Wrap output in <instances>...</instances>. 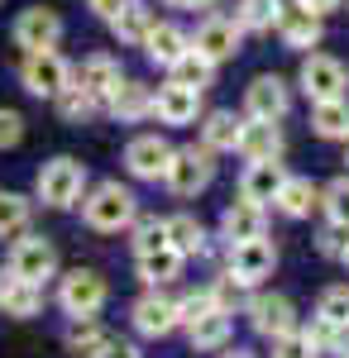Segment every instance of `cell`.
Wrapping results in <instances>:
<instances>
[{"mask_svg":"<svg viewBox=\"0 0 349 358\" xmlns=\"http://www.w3.org/2000/svg\"><path fill=\"white\" fill-rule=\"evenodd\" d=\"M81 215H86L91 229L115 234V229H125V224L135 220V196L125 192L120 182H106V187H96V192L81 201Z\"/></svg>","mask_w":349,"mask_h":358,"instance_id":"obj_1","label":"cell"},{"mask_svg":"<svg viewBox=\"0 0 349 358\" xmlns=\"http://www.w3.org/2000/svg\"><path fill=\"white\" fill-rule=\"evenodd\" d=\"M81 187H86V167H81L77 158H53V163L39 167V201L53 206V210L77 206Z\"/></svg>","mask_w":349,"mask_h":358,"instance_id":"obj_2","label":"cell"},{"mask_svg":"<svg viewBox=\"0 0 349 358\" xmlns=\"http://www.w3.org/2000/svg\"><path fill=\"white\" fill-rule=\"evenodd\" d=\"M167 187L177 196H196V192H206L211 187V177H215V163H211V148H172V158H167Z\"/></svg>","mask_w":349,"mask_h":358,"instance_id":"obj_3","label":"cell"},{"mask_svg":"<svg viewBox=\"0 0 349 358\" xmlns=\"http://www.w3.org/2000/svg\"><path fill=\"white\" fill-rule=\"evenodd\" d=\"M57 268V248L48 239H39V234H25V239H15L10 248V277H20V282H48Z\"/></svg>","mask_w":349,"mask_h":358,"instance_id":"obj_4","label":"cell"},{"mask_svg":"<svg viewBox=\"0 0 349 358\" xmlns=\"http://www.w3.org/2000/svg\"><path fill=\"white\" fill-rule=\"evenodd\" d=\"M57 301H62V310H67L72 320H81V315H96V310L106 306V282H101V273H91V268H77V273L62 277Z\"/></svg>","mask_w":349,"mask_h":358,"instance_id":"obj_5","label":"cell"},{"mask_svg":"<svg viewBox=\"0 0 349 358\" xmlns=\"http://www.w3.org/2000/svg\"><path fill=\"white\" fill-rule=\"evenodd\" d=\"M25 91H34V96H57L62 86L72 82V67H67V57H57L53 48H39V53L25 57Z\"/></svg>","mask_w":349,"mask_h":358,"instance_id":"obj_6","label":"cell"},{"mask_svg":"<svg viewBox=\"0 0 349 358\" xmlns=\"http://www.w3.org/2000/svg\"><path fill=\"white\" fill-rule=\"evenodd\" d=\"M278 268V248L268 239H244V244H230V277L240 287H254Z\"/></svg>","mask_w":349,"mask_h":358,"instance_id":"obj_7","label":"cell"},{"mask_svg":"<svg viewBox=\"0 0 349 358\" xmlns=\"http://www.w3.org/2000/svg\"><path fill=\"white\" fill-rule=\"evenodd\" d=\"M345 86H349L345 62H335V57H325V53H311L301 62V91L311 101H335V96H345Z\"/></svg>","mask_w":349,"mask_h":358,"instance_id":"obj_8","label":"cell"},{"mask_svg":"<svg viewBox=\"0 0 349 358\" xmlns=\"http://www.w3.org/2000/svg\"><path fill=\"white\" fill-rule=\"evenodd\" d=\"M57 38H62V20H57V10H48V5H29L25 15L15 20V43L29 48V53L53 48Z\"/></svg>","mask_w":349,"mask_h":358,"instance_id":"obj_9","label":"cell"},{"mask_svg":"<svg viewBox=\"0 0 349 358\" xmlns=\"http://www.w3.org/2000/svg\"><path fill=\"white\" fill-rule=\"evenodd\" d=\"M249 320H254V330L268 334V339H278V334L296 330V310L287 296H273V292H264V296H254L249 301Z\"/></svg>","mask_w":349,"mask_h":358,"instance_id":"obj_10","label":"cell"},{"mask_svg":"<svg viewBox=\"0 0 349 358\" xmlns=\"http://www.w3.org/2000/svg\"><path fill=\"white\" fill-rule=\"evenodd\" d=\"M201 110V91L196 86H182V82H167L153 96V115H158L163 124H191Z\"/></svg>","mask_w":349,"mask_h":358,"instance_id":"obj_11","label":"cell"},{"mask_svg":"<svg viewBox=\"0 0 349 358\" xmlns=\"http://www.w3.org/2000/svg\"><path fill=\"white\" fill-rule=\"evenodd\" d=\"M191 48L206 57V62H225V57L240 53V24L235 20H206V24L196 29V43Z\"/></svg>","mask_w":349,"mask_h":358,"instance_id":"obj_12","label":"cell"},{"mask_svg":"<svg viewBox=\"0 0 349 358\" xmlns=\"http://www.w3.org/2000/svg\"><path fill=\"white\" fill-rule=\"evenodd\" d=\"M244 106L254 120H282L287 115V82L282 77H254L244 91Z\"/></svg>","mask_w":349,"mask_h":358,"instance_id":"obj_13","label":"cell"},{"mask_svg":"<svg viewBox=\"0 0 349 358\" xmlns=\"http://www.w3.org/2000/svg\"><path fill=\"white\" fill-rule=\"evenodd\" d=\"M167 158H172V143H167V138H158V134H144V138H135V143L125 148L130 172H135V177H149V182L167 172Z\"/></svg>","mask_w":349,"mask_h":358,"instance_id":"obj_14","label":"cell"},{"mask_svg":"<svg viewBox=\"0 0 349 358\" xmlns=\"http://www.w3.org/2000/svg\"><path fill=\"white\" fill-rule=\"evenodd\" d=\"M282 177H287V172H282V163H278V158H259V163L244 167L240 196H244V201H254V206H264V201H273V196H278Z\"/></svg>","mask_w":349,"mask_h":358,"instance_id":"obj_15","label":"cell"},{"mask_svg":"<svg viewBox=\"0 0 349 358\" xmlns=\"http://www.w3.org/2000/svg\"><path fill=\"white\" fill-rule=\"evenodd\" d=\"M240 148L249 163H259V158H282V129L273 124V120H249L240 124Z\"/></svg>","mask_w":349,"mask_h":358,"instance_id":"obj_16","label":"cell"},{"mask_svg":"<svg viewBox=\"0 0 349 358\" xmlns=\"http://www.w3.org/2000/svg\"><path fill=\"white\" fill-rule=\"evenodd\" d=\"M278 34H282V43L287 48H311V43H321V15H311L306 5H296V10H278Z\"/></svg>","mask_w":349,"mask_h":358,"instance_id":"obj_17","label":"cell"},{"mask_svg":"<svg viewBox=\"0 0 349 358\" xmlns=\"http://www.w3.org/2000/svg\"><path fill=\"white\" fill-rule=\"evenodd\" d=\"M264 206H254V201H235L225 215H220V234L230 239V244H244V239H264Z\"/></svg>","mask_w":349,"mask_h":358,"instance_id":"obj_18","label":"cell"},{"mask_svg":"<svg viewBox=\"0 0 349 358\" xmlns=\"http://www.w3.org/2000/svg\"><path fill=\"white\" fill-rule=\"evenodd\" d=\"M77 77H81L77 86L91 96V101H110V91L120 86V62L106 57V53H96V57H86V62H81Z\"/></svg>","mask_w":349,"mask_h":358,"instance_id":"obj_19","label":"cell"},{"mask_svg":"<svg viewBox=\"0 0 349 358\" xmlns=\"http://www.w3.org/2000/svg\"><path fill=\"white\" fill-rule=\"evenodd\" d=\"M177 325V301H167V296H144L135 306V330L149 334V339H163V334Z\"/></svg>","mask_w":349,"mask_h":358,"instance_id":"obj_20","label":"cell"},{"mask_svg":"<svg viewBox=\"0 0 349 358\" xmlns=\"http://www.w3.org/2000/svg\"><path fill=\"white\" fill-rule=\"evenodd\" d=\"M106 106H110L115 120H125V124H130V120H144V115L153 110V96H149V86H144V82H125V77H120V86L110 91Z\"/></svg>","mask_w":349,"mask_h":358,"instance_id":"obj_21","label":"cell"},{"mask_svg":"<svg viewBox=\"0 0 349 358\" xmlns=\"http://www.w3.org/2000/svg\"><path fill=\"white\" fill-rule=\"evenodd\" d=\"M139 277H144V282H153V287L172 282V277H182V253H177L172 244H163V248H149V253H139Z\"/></svg>","mask_w":349,"mask_h":358,"instance_id":"obj_22","label":"cell"},{"mask_svg":"<svg viewBox=\"0 0 349 358\" xmlns=\"http://www.w3.org/2000/svg\"><path fill=\"white\" fill-rule=\"evenodd\" d=\"M144 48H149V57H153V62L172 67V62L187 53L191 43H187V34H182L177 24H153V29H149V38H144Z\"/></svg>","mask_w":349,"mask_h":358,"instance_id":"obj_23","label":"cell"},{"mask_svg":"<svg viewBox=\"0 0 349 358\" xmlns=\"http://www.w3.org/2000/svg\"><path fill=\"white\" fill-rule=\"evenodd\" d=\"M153 24H158V20H153V10H149V5H130V0H125V10H120V15H110V29H115V38H120V43H144Z\"/></svg>","mask_w":349,"mask_h":358,"instance_id":"obj_24","label":"cell"},{"mask_svg":"<svg viewBox=\"0 0 349 358\" xmlns=\"http://www.w3.org/2000/svg\"><path fill=\"white\" fill-rule=\"evenodd\" d=\"M273 201H278L282 215L301 220V215H311V206H316V187H311V177H282V187H278Z\"/></svg>","mask_w":349,"mask_h":358,"instance_id":"obj_25","label":"cell"},{"mask_svg":"<svg viewBox=\"0 0 349 358\" xmlns=\"http://www.w3.org/2000/svg\"><path fill=\"white\" fill-rule=\"evenodd\" d=\"M187 334H191V349H220L225 339H230V310H206V315H196L187 325Z\"/></svg>","mask_w":349,"mask_h":358,"instance_id":"obj_26","label":"cell"},{"mask_svg":"<svg viewBox=\"0 0 349 358\" xmlns=\"http://www.w3.org/2000/svg\"><path fill=\"white\" fill-rule=\"evenodd\" d=\"M311 124H316V134H321V138H345L349 134V101H345V96H335V101H316Z\"/></svg>","mask_w":349,"mask_h":358,"instance_id":"obj_27","label":"cell"},{"mask_svg":"<svg viewBox=\"0 0 349 358\" xmlns=\"http://www.w3.org/2000/svg\"><path fill=\"white\" fill-rule=\"evenodd\" d=\"M39 306H43V287L39 282H10V292H5V301H0V310L5 315H15V320H29V315H39Z\"/></svg>","mask_w":349,"mask_h":358,"instance_id":"obj_28","label":"cell"},{"mask_svg":"<svg viewBox=\"0 0 349 358\" xmlns=\"http://www.w3.org/2000/svg\"><path fill=\"white\" fill-rule=\"evenodd\" d=\"M163 224H167V244L177 248L182 258H191V253L206 248V229L191 220V215H172V220H163Z\"/></svg>","mask_w":349,"mask_h":358,"instance_id":"obj_29","label":"cell"},{"mask_svg":"<svg viewBox=\"0 0 349 358\" xmlns=\"http://www.w3.org/2000/svg\"><path fill=\"white\" fill-rule=\"evenodd\" d=\"M29 215H34V206H29L20 192H0V239L25 234V229H29Z\"/></svg>","mask_w":349,"mask_h":358,"instance_id":"obj_30","label":"cell"},{"mask_svg":"<svg viewBox=\"0 0 349 358\" xmlns=\"http://www.w3.org/2000/svg\"><path fill=\"white\" fill-rule=\"evenodd\" d=\"M201 138H206V148H235L240 143V120L230 110H211L206 115V124H201Z\"/></svg>","mask_w":349,"mask_h":358,"instance_id":"obj_31","label":"cell"},{"mask_svg":"<svg viewBox=\"0 0 349 358\" xmlns=\"http://www.w3.org/2000/svg\"><path fill=\"white\" fill-rule=\"evenodd\" d=\"M211 72H215V62H206L196 48H187V53L172 62V82L196 86V91H206V86H211Z\"/></svg>","mask_w":349,"mask_h":358,"instance_id":"obj_32","label":"cell"},{"mask_svg":"<svg viewBox=\"0 0 349 358\" xmlns=\"http://www.w3.org/2000/svg\"><path fill=\"white\" fill-rule=\"evenodd\" d=\"M106 344H110V334H106V330H96V325H91V315H81L77 325L67 330V349H72V354L96 358L101 349H106Z\"/></svg>","mask_w":349,"mask_h":358,"instance_id":"obj_33","label":"cell"},{"mask_svg":"<svg viewBox=\"0 0 349 358\" xmlns=\"http://www.w3.org/2000/svg\"><path fill=\"white\" fill-rule=\"evenodd\" d=\"M278 0H244L240 5V15H235V24L240 29H268L273 20H278Z\"/></svg>","mask_w":349,"mask_h":358,"instance_id":"obj_34","label":"cell"},{"mask_svg":"<svg viewBox=\"0 0 349 358\" xmlns=\"http://www.w3.org/2000/svg\"><path fill=\"white\" fill-rule=\"evenodd\" d=\"M316 315L330 320V325H340V330H349V287H330L321 296V306H316Z\"/></svg>","mask_w":349,"mask_h":358,"instance_id":"obj_35","label":"cell"},{"mask_svg":"<svg viewBox=\"0 0 349 358\" xmlns=\"http://www.w3.org/2000/svg\"><path fill=\"white\" fill-rule=\"evenodd\" d=\"M53 101H57V110H62V120H86V115L96 110V101H91V96H86L81 86H72V82L62 86Z\"/></svg>","mask_w":349,"mask_h":358,"instance_id":"obj_36","label":"cell"},{"mask_svg":"<svg viewBox=\"0 0 349 358\" xmlns=\"http://www.w3.org/2000/svg\"><path fill=\"white\" fill-rule=\"evenodd\" d=\"M325 215L349 229V177H335V182L325 187Z\"/></svg>","mask_w":349,"mask_h":358,"instance_id":"obj_37","label":"cell"},{"mask_svg":"<svg viewBox=\"0 0 349 358\" xmlns=\"http://www.w3.org/2000/svg\"><path fill=\"white\" fill-rule=\"evenodd\" d=\"M163 244H167V224H163V220H139L135 253H149V248H163Z\"/></svg>","mask_w":349,"mask_h":358,"instance_id":"obj_38","label":"cell"},{"mask_svg":"<svg viewBox=\"0 0 349 358\" xmlns=\"http://www.w3.org/2000/svg\"><path fill=\"white\" fill-rule=\"evenodd\" d=\"M273 358H316V349H311L306 334L287 330V334H278V354H273Z\"/></svg>","mask_w":349,"mask_h":358,"instance_id":"obj_39","label":"cell"},{"mask_svg":"<svg viewBox=\"0 0 349 358\" xmlns=\"http://www.w3.org/2000/svg\"><path fill=\"white\" fill-rule=\"evenodd\" d=\"M206 310H215V296L211 292H196V296H187V301H177V325H191V320L206 315Z\"/></svg>","mask_w":349,"mask_h":358,"instance_id":"obj_40","label":"cell"},{"mask_svg":"<svg viewBox=\"0 0 349 358\" xmlns=\"http://www.w3.org/2000/svg\"><path fill=\"white\" fill-rule=\"evenodd\" d=\"M25 138V120L15 110H0V148H15Z\"/></svg>","mask_w":349,"mask_h":358,"instance_id":"obj_41","label":"cell"},{"mask_svg":"<svg viewBox=\"0 0 349 358\" xmlns=\"http://www.w3.org/2000/svg\"><path fill=\"white\" fill-rule=\"evenodd\" d=\"M215 306H220V310H230V301H235V296H240V282H235V277L225 273V282H215Z\"/></svg>","mask_w":349,"mask_h":358,"instance_id":"obj_42","label":"cell"},{"mask_svg":"<svg viewBox=\"0 0 349 358\" xmlns=\"http://www.w3.org/2000/svg\"><path fill=\"white\" fill-rule=\"evenodd\" d=\"M345 239H349L345 224H330V229L321 234V253H340V248H345Z\"/></svg>","mask_w":349,"mask_h":358,"instance_id":"obj_43","label":"cell"},{"mask_svg":"<svg viewBox=\"0 0 349 358\" xmlns=\"http://www.w3.org/2000/svg\"><path fill=\"white\" fill-rule=\"evenodd\" d=\"M96 358H139V349H135V344H115V339H110Z\"/></svg>","mask_w":349,"mask_h":358,"instance_id":"obj_44","label":"cell"},{"mask_svg":"<svg viewBox=\"0 0 349 358\" xmlns=\"http://www.w3.org/2000/svg\"><path fill=\"white\" fill-rule=\"evenodd\" d=\"M91 10H96L101 20H110V15H120V10H125V0H91Z\"/></svg>","mask_w":349,"mask_h":358,"instance_id":"obj_45","label":"cell"},{"mask_svg":"<svg viewBox=\"0 0 349 358\" xmlns=\"http://www.w3.org/2000/svg\"><path fill=\"white\" fill-rule=\"evenodd\" d=\"M301 5H306L311 15H330V10H340L345 0H301Z\"/></svg>","mask_w":349,"mask_h":358,"instance_id":"obj_46","label":"cell"},{"mask_svg":"<svg viewBox=\"0 0 349 358\" xmlns=\"http://www.w3.org/2000/svg\"><path fill=\"white\" fill-rule=\"evenodd\" d=\"M167 5H177V10H201V5H211V0H167Z\"/></svg>","mask_w":349,"mask_h":358,"instance_id":"obj_47","label":"cell"},{"mask_svg":"<svg viewBox=\"0 0 349 358\" xmlns=\"http://www.w3.org/2000/svg\"><path fill=\"white\" fill-rule=\"evenodd\" d=\"M10 282H15V277H5V273H0V301H5V292H10Z\"/></svg>","mask_w":349,"mask_h":358,"instance_id":"obj_48","label":"cell"},{"mask_svg":"<svg viewBox=\"0 0 349 358\" xmlns=\"http://www.w3.org/2000/svg\"><path fill=\"white\" fill-rule=\"evenodd\" d=\"M340 258H345V268H349V239H345V248H340Z\"/></svg>","mask_w":349,"mask_h":358,"instance_id":"obj_49","label":"cell"},{"mask_svg":"<svg viewBox=\"0 0 349 358\" xmlns=\"http://www.w3.org/2000/svg\"><path fill=\"white\" fill-rule=\"evenodd\" d=\"M225 358H254V354H240V349H235V354H225Z\"/></svg>","mask_w":349,"mask_h":358,"instance_id":"obj_50","label":"cell"},{"mask_svg":"<svg viewBox=\"0 0 349 358\" xmlns=\"http://www.w3.org/2000/svg\"><path fill=\"white\" fill-rule=\"evenodd\" d=\"M345 163H349V134H345Z\"/></svg>","mask_w":349,"mask_h":358,"instance_id":"obj_51","label":"cell"},{"mask_svg":"<svg viewBox=\"0 0 349 358\" xmlns=\"http://www.w3.org/2000/svg\"><path fill=\"white\" fill-rule=\"evenodd\" d=\"M345 358H349V344H345Z\"/></svg>","mask_w":349,"mask_h":358,"instance_id":"obj_52","label":"cell"}]
</instances>
